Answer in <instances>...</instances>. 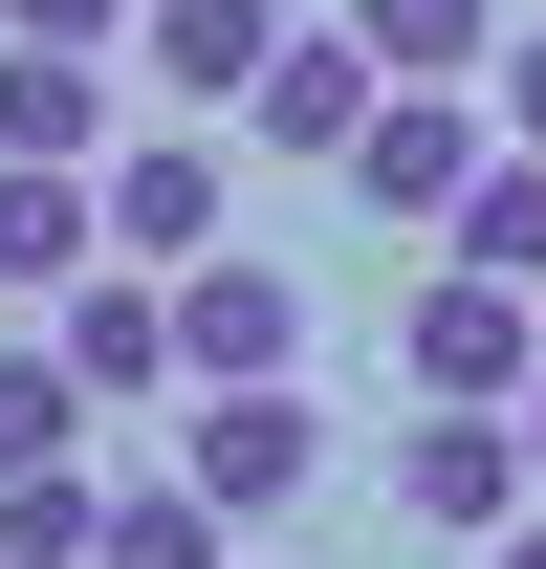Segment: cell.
Wrapping results in <instances>:
<instances>
[{
  "label": "cell",
  "mask_w": 546,
  "mask_h": 569,
  "mask_svg": "<svg viewBox=\"0 0 546 569\" xmlns=\"http://www.w3.org/2000/svg\"><path fill=\"white\" fill-rule=\"evenodd\" d=\"M394 372H415V417H525V395H546V284L437 263V284L394 307Z\"/></svg>",
  "instance_id": "1"
},
{
  "label": "cell",
  "mask_w": 546,
  "mask_h": 569,
  "mask_svg": "<svg viewBox=\"0 0 546 569\" xmlns=\"http://www.w3.org/2000/svg\"><path fill=\"white\" fill-rule=\"evenodd\" d=\"M175 482H198L219 526H284V503L328 482V417H306V372H241V395H198V417H175Z\"/></svg>",
  "instance_id": "2"
},
{
  "label": "cell",
  "mask_w": 546,
  "mask_h": 569,
  "mask_svg": "<svg viewBox=\"0 0 546 569\" xmlns=\"http://www.w3.org/2000/svg\"><path fill=\"white\" fill-rule=\"evenodd\" d=\"M525 482H546L525 417H415V438H394V526H415V548H503Z\"/></svg>",
  "instance_id": "3"
},
{
  "label": "cell",
  "mask_w": 546,
  "mask_h": 569,
  "mask_svg": "<svg viewBox=\"0 0 546 569\" xmlns=\"http://www.w3.org/2000/svg\"><path fill=\"white\" fill-rule=\"evenodd\" d=\"M44 351L88 372V417H132V395H175V372H198V351H175V263H88Z\"/></svg>",
  "instance_id": "4"
},
{
  "label": "cell",
  "mask_w": 546,
  "mask_h": 569,
  "mask_svg": "<svg viewBox=\"0 0 546 569\" xmlns=\"http://www.w3.org/2000/svg\"><path fill=\"white\" fill-rule=\"evenodd\" d=\"M481 153H503V132H481V88H394V110L350 132V198H372V219H459Z\"/></svg>",
  "instance_id": "5"
},
{
  "label": "cell",
  "mask_w": 546,
  "mask_h": 569,
  "mask_svg": "<svg viewBox=\"0 0 546 569\" xmlns=\"http://www.w3.org/2000/svg\"><path fill=\"white\" fill-rule=\"evenodd\" d=\"M372 110H394V67H372L350 22H284V67L241 88V132H263V153H328V176H350V132H372Z\"/></svg>",
  "instance_id": "6"
},
{
  "label": "cell",
  "mask_w": 546,
  "mask_h": 569,
  "mask_svg": "<svg viewBox=\"0 0 546 569\" xmlns=\"http://www.w3.org/2000/svg\"><path fill=\"white\" fill-rule=\"evenodd\" d=\"M175 351H198V395L306 372V263H175Z\"/></svg>",
  "instance_id": "7"
},
{
  "label": "cell",
  "mask_w": 546,
  "mask_h": 569,
  "mask_svg": "<svg viewBox=\"0 0 546 569\" xmlns=\"http://www.w3.org/2000/svg\"><path fill=\"white\" fill-rule=\"evenodd\" d=\"M110 263H219V153L198 132H110Z\"/></svg>",
  "instance_id": "8"
},
{
  "label": "cell",
  "mask_w": 546,
  "mask_h": 569,
  "mask_svg": "<svg viewBox=\"0 0 546 569\" xmlns=\"http://www.w3.org/2000/svg\"><path fill=\"white\" fill-rule=\"evenodd\" d=\"M132 67H153V88H198V110H241V88L284 67V0H153Z\"/></svg>",
  "instance_id": "9"
},
{
  "label": "cell",
  "mask_w": 546,
  "mask_h": 569,
  "mask_svg": "<svg viewBox=\"0 0 546 569\" xmlns=\"http://www.w3.org/2000/svg\"><path fill=\"white\" fill-rule=\"evenodd\" d=\"M88 263H110V176L0 153V284H88Z\"/></svg>",
  "instance_id": "10"
},
{
  "label": "cell",
  "mask_w": 546,
  "mask_h": 569,
  "mask_svg": "<svg viewBox=\"0 0 546 569\" xmlns=\"http://www.w3.org/2000/svg\"><path fill=\"white\" fill-rule=\"evenodd\" d=\"M0 153L88 176V153H110V67H88V44H0Z\"/></svg>",
  "instance_id": "11"
},
{
  "label": "cell",
  "mask_w": 546,
  "mask_h": 569,
  "mask_svg": "<svg viewBox=\"0 0 546 569\" xmlns=\"http://www.w3.org/2000/svg\"><path fill=\"white\" fill-rule=\"evenodd\" d=\"M350 44L394 88H459V67H503V0H350Z\"/></svg>",
  "instance_id": "12"
},
{
  "label": "cell",
  "mask_w": 546,
  "mask_h": 569,
  "mask_svg": "<svg viewBox=\"0 0 546 569\" xmlns=\"http://www.w3.org/2000/svg\"><path fill=\"white\" fill-rule=\"evenodd\" d=\"M437 241H459V263H503V284H546V153L503 132V153H481V198L437 219Z\"/></svg>",
  "instance_id": "13"
},
{
  "label": "cell",
  "mask_w": 546,
  "mask_h": 569,
  "mask_svg": "<svg viewBox=\"0 0 546 569\" xmlns=\"http://www.w3.org/2000/svg\"><path fill=\"white\" fill-rule=\"evenodd\" d=\"M44 460H88V372L67 351H0V482H44Z\"/></svg>",
  "instance_id": "14"
},
{
  "label": "cell",
  "mask_w": 546,
  "mask_h": 569,
  "mask_svg": "<svg viewBox=\"0 0 546 569\" xmlns=\"http://www.w3.org/2000/svg\"><path fill=\"white\" fill-rule=\"evenodd\" d=\"M0 548H22V569H88V548H110V482H88V460L0 482Z\"/></svg>",
  "instance_id": "15"
},
{
  "label": "cell",
  "mask_w": 546,
  "mask_h": 569,
  "mask_svg": "<svg viewBox=\"0 0 546 569\" xmlns=\"http://www.w3.org/2000/svg\"><path fill=\"white\" fill-rule=\"evenodd\" d=\"M88 569H219V503L198 482H110V548Z\"/></svg>",
  "instance_id": "16"
},
{
  "label": "cell",
  "mask_w": 546,
  "mask_h": 569,
  "mask_svg": "<svg viewBox=\"0 0 546 569\" xmlns=\"http://www.w3.org/2000/svg\"><path fill=\"white\" fill-rule=\"evenodd\" d=\"M132 22H153V0H0V44H88V67H110Z\"/></svg>",
  "instance_id": "17"
},
{
  "label": "cell",
  "mask_w": 546,
  "mask_h": 569,
  "mask_svg": "<svg viewBox=\"0 0 546 569\" xmlns=\"http://www.w3.org/2000/svg\"><path fill=\"white\" fill-rule=\"evenodd\" d=\"M503 132L546 153V22H525V44H503Z\"/></svg>",
  "instance_id": "18"
},
{
  "label": "cell",
  "mask_w": 546,
  "mask_h": 569,
  "mask_svg": "<svg viewBox=\"0 0 546 569\" xmlns=\"http://www.w3.org/2000/svg\"><path fill=\"white\" fill-rule=\"evenodd\" d=\"M503 569H546V526H503Z\"/></svg>",
  "instance_id": "19"
},
{
  "label": "cell",
  "mask_w": 546,
  "mask_h": 569,
  "mask_svg": "<svg viewBox=\"0 0 546 569\" xmlns=\"http://www.w3.org/2000/svg\"><path fill=\"white\" fill-rule=\"evenodd\" d=\"M525 460H546V395H525Z\"/></svg>",
  "instance_id": "20"
},
{
  "label": "cell",
  "mask_w": 546,
  "mask_h": 569,
  "mask_svg": "<svg viewBox=\"0 0 546 569\" xmlns=\"http://www.w3.org/2000/svg\"><path fill=\"white\" fill-rule=\"evenodd\" d=\"M0 569H22V548H0Z\"/></svg>",
  "instance_id": "21"
}]
</instances>
